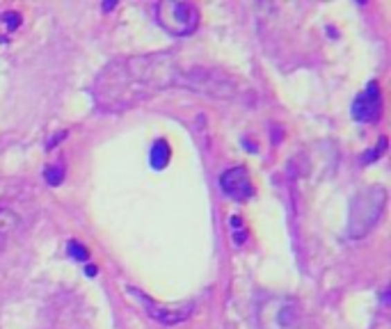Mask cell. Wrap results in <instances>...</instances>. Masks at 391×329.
<instances>
[{
    "label": "cell",
    "instance_id": "cell-6",
    "mask_svg": "<svg viewBox=\"0 0 391 329\" xmlns=\"http://www.w3.org/2000/svg\"><path fill=\"white\" fill-rule=\"evenodd\" d=\"M220 188L229 199L240 201V204H245V201L252 199V194H254L252 176H250V171H247V167H243V164H236V167L222 171Z\"/></svg>",
    "mask_w": 391,
    "mask_h": 329
},
{
    "label": "cell",
    "instance_id": "cell-1",
    "mask_svg": "<svg viewBox=\"0 0 391 329\" xmlns=\"http://www.w3.org/2000/svg\"><path fill=\"white\" fill-rule=\"evenodd\" d=\"M181 64L174 53L126 55L105 64L94 80V99L108 112L131 110L163 89L176 87Z\"/></svg>",
    "mask_w": 391,
    "mask_h": 329
},
{
    "label": "cell",
    "instance_id": "cell-12",
    "mask_svg": "<svg viewBox=\"0 0 391 329\" xmlns=\"http://www.w3.org/2000/svg\"><path fill=\"white\" fill-rule=\"evenodd\" d=\"M69 254L76 261H87V250L85 247H80L78 243H69Z\"/></svg>",
    "mask_w": 391,
    "mask_h": 329
},
{
    "label": "cell",
    "instance_id": "cell-4",
    "mask_svg": "<svg viewBox=\"0 0 391 329\" xmlns=\"http://www.w3.org/2000/svg\"><path fill=\"white\" fill-rule=\"evenodd\" d=\"M179 87L194 89V92L215 96V99H234L238 94V82L229 73L213 69H183Z\"/></svg>",
    "mask_w": 391,
    "mask_h": 329
},
{
    "label": "cell",
    "instance_id": "cell-5",
    "mask_svg": "<svg viewBox=\"0 0 391 329\" xmlns=\"http://www.w3.org/2000/svg\"><path fill=\"white\" fill-rule=\"evenodd\" d=\"M300 318V304L291 297H270L261 304V329H293Z\"/></svg>",
    "mask_w": 391,
    "mask_h": 329
},
{
    "label": "cell",
    "instance_id": "cell-8",
    "mask_svg": "<svg viewBox=\"0 0 391 329\" xmlns=\"http://www.w3.org/2000/svg\"><path fill=\"white\" fill-rule=\"evenodd\" d=\"M142 302L147 304V313L152 316L154 320H158L161 325H179L183 323L192 316V302H176V304H161V302H154L149 300L147 295H140Z\"/></svg>",
    "mask_w": 391,
    "mask_h": 329
},
{
    "label": "cell",
    "instance_id": "cell-2",
    "mask_svg": "<svg viewBox=\"0 0 391 329\" xmlns=\"http://www.w3.org/2000/svg\"><path fill=\"white\" fill-rule=\"evenodd\" d=\"M387 208V190L382 185H368L362 188L350 201L348 215V238L350 241H364L371 231L378 227Z\"/></svg>",
    "mask_w": 391,
    "mask_h": 329
},
{
    "label": "cell",
    "instance_id": "cell-9",
    "mask_svg": "<svg viewBox=\"0 0 391 329\" xmlns=\"http://www.w3.org/2000/svg\"><path fill=\"white\" fill-rule=\"evenodd\" d=\"M21 227V218L10 208H0V252L7 247V241L17 234Z\"/></svg>",
    "mask_w": 391,
    "mask_h": 329
},
{
    "label": "cell",
    "instance_id": "cell-11",
    "mask_svg": "<svg viewBox=\"0 0 391 329\" xmlns=\"http://www.w3.org/2000/svg\"><path fill=\"white\" fill-rule=\"evenodd\" d=\"M44 178L48 181V185H60L64 178V169L62 167H46L44 169Z\"/></svg>",
    "mask_w": 391,
    "mask_h": 329
},
{
    "label": "cell",
    "instance_id": "cell-13",
    "mask_svg": "<svg viewBox=\"0 0 391 329\" xmlns=\"http://www.w3.org/2000/svg\"><path fill=\"white\" fill-rule=\"evenodd\" d=\"M87 274H89V276H94V274H96V267L89 265V267H87Z\"/></svg>",
    "mask_w": 391,
    "mask_h": 329
},
{
    "label": "cell",
    "instance_id": "cell-3",
    "mask_svg": "<svg viewBox=\"0 0 391 329\" xmlns=\"http://www.w3.org/2000/svg\"><path fill=\"white\" fill-rule=\"evenodd\" d=\"M156 21L172 37H190L199 26V10L192 3L165 0L154 7Z\"/></svg>",
    "mask_w": 391,
    "mask_h": 329
},
{
    "label": "cell",
    "instance_id": "cell-7",
    "mask_svg": "<svg viewBox=\"0 0 391 329\" xmlns=\"http://www.w3.org/2000/svg\"><path fill=\"white\" fill-rule=\"evenodd\" d=\"M382 115V92L378 82H368V87L352 101V119L359 124H373Z\"/></svg>",
    "mask_w": 391,
    "mask_h": 329
},
{
    "label": "cell",
    "instance_id": "cell-10",
    "mask_svg": "<svg viewBox=\"0 0 391 329\" xmlns=\"http://www.w3.org/2000/svg\"><path fill=\"white\" fill-rule=\"evenodd\" d=\"M170 160V147H167V142L165 140H158L154 149H152V164L156 169H163L165 164H167Z\"/></svg>",
    "mask_w": 391,
    "mask_h": 329
}]
</instances>
